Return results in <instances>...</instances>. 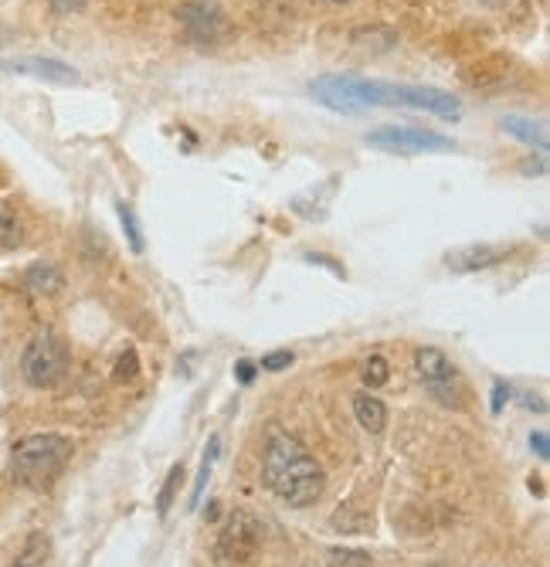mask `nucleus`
<instances>
[{
    "label": "nucleus",
    "instance_id": "39448f33",
    "mask_svg": "<svg viewBox=\"0 0 550 567\" xmlns=\"http://www.w3.org/2000/svg\"><path fill=\"white\" fill-rule=\"evenodd\" d=\"M259 544L262 523L245 510L231 513V520L214 540V567H252L255 557H259Z\"/></svg>",
    "mask_w": 550,
    "mask_h": 567
},
{
    "label": "nucleus",
    "instance_id": "9d476101",
    "mask_svg": "<svg viewBox=\"0 0 550 567\" xmlns=\"http://www.w3.org/2000/svg\"><path fill=\"white\" fill-rule=\"evenodd\" d=\"M415 367H418V377L421 381L428 384V388H442L445 381H452L455 377V367H452V360L442 354V350H435V347H421L418 354H415Z\"/></svg>",
    "mask_w": 550,
    "mask_h": 567
},
{
    "label": "nucleus",
    "instance_id": "412c9836",
    "mask_svg": "<svg viewBox=\"0 0 550 567\" xmlns=\"http://www.w3.org/2000/svg\"><path fill=\"white\" fill-rule=\"evenodd\" d=\"M136 371H140V357H136V350H126L116 364V381H133Z\"/></svg>",
    "mask_w": 550,
    "mask_h": 567
},
{
    "label": "nucleus",
    "instance_id": "0eeeda50",
    "mask_svg": "<svg viewBox=\"0 0 550 567\" xmlns=\"http://www.w3.org/2000/svg\"><path fill=\"white\" fill-rule=\"evenodd\" d=\"M177 21L187 28L191 41H201V45H218V41L225 38V17H221L218 7L187 4L177 11Z\"/></svg>",
    "mask_w": 550,
    "mask_h": 567
},
{
    "label": "nucleus",
    "instance_id": "7ed1b4c3",
    "mask_svg": "<svg viewBox=\"0 0 550 567\" xmlns=\"http://www.w3.org/2000/svg\"><path fill=\"white\" fill-rule=\"evenodd\" d=\"M72 459V438L58 432H38L28 435L14 445L11 452V469L17 483L31 489H45L58 479V472L65 469V462Z\"/></svg>",
    "mask_w": 550,
    "mask_h": 567
},
{
    "label": "nucleus",
    "instance_id": "423d86ee",
    "mask_svg": "<svg viewBox=\"0 0 550 567\" xmlns=\"http://www.w3.org/2000/svg\"><path fill=\"white\" fill-rule=\"evenodd\" d=\"M377 150L391 153H425V150H455V143L442 133L415 130V126H384V130H371L364 136Z\"/></svg>",
    "mask_w": 550,
    "mask_h": 567
},
{
    "label": "nucleus",
    "instance_id": "b1692460",
    "mask_svg": "<svg viewBox=\"0 0 550 567\" xmlns=\"http://www.w3.org/2000/svg\"><path fill=\"white\" fill-rule=\"evenodd\" d=\"M506 401H510V384H503V381H500V384H496V388H493V415H500Z\"/></svg>",
    "mask_w": 550,
    "mask_h": 567
},
{
    "label": "nucleus",
    "instance_id": "9b49d317",
    "mask_svg": "<svg viewBox=\"0 0 550 567\" xmlns=\"http://www.w3.org/2000/svg\"><path fill=\"white\" fill-rule=\"evenodd\" d=\"M24 286H28L34 296H58L65 286V272L58 269L55 262H38L28 269V276H24Z\"/></svg>",
    "mask_w": 550,
    "mask_h": 567
},
{
    "label": "nucleus",
    "instance_id": "f03ea898",
    "mask_svg": "<svg viewBox=\"0 0 550 567\" xmlns=\"http://www.w3.org/2000/svg\"><path fill=\"white\" fill-rule=\"evenodd\" d=\"M262 479L282 503L296 506V510L320 500L326 486L320 462L306 452V445L299 438H292L286 432L269 435L262 459Z\"/></svg>",
    "mask_w": 550,
    "mask_h": 567
},
{
    "label": "nucleus",
    "instance_id": "6ab92c4d",
    "mask_svg": "<svg viewBox=\"0 0 550 567\" xmlns=\"http://www.w3.org/2000/svg\"><path fill=\"white\" fill-rule=\"evenodd\" d=\"M21 242V225H17L14 211L0 201V245H17Z\"/></svg>",
    "mask_w": 550,
    "mask_h": 567
},
{
    "label": "nucleus",
    "instance_id": "ddd939ff",
    "mask_svg": "<svg viewBox=\"0 0 550 567\" xmlns=\"http://www.w3.org/2000/svg\"><path fill=\"white\" fill-rule=\"evenodd\" d=\"M503 130L510 136H517V140H523L527 146H534L537 153L547 150V130L540 123H534V119H523V116H506L503 119Z\"/></svg>",
    "mask_w": 550,
    "mask_h": 567
},
{
    "label": "nucleus",
    "instance_id": "6e6552de",
    "mask_svg": "<svg viewBox=\"0 0 550 567\" xmlns=\"http://www.w3.org/2000/svg\"><path fill=\"white\" fill-rule=\"evenodd\" d=\"M7 72L17 75H34V79H45L55 85H79V72L72 65L58 62V58H41V55H24V58H7Z\"/></svg>",
    "mask_w": 550,
    "mask_h": 567
},
{
    "label": "nucleus",
    "instance_id": "4468645a",
    "mask_svg": "<svg viewBox=\"0 0 550 567\" xmlns=\"http://www.w3.org/2000/svg\"><path fill=\"white\" fill-rule=\"evenodd\" d=\"M48 554H51L48 537L41 534V530H34V534L28 537V544H24L21 557L14 561V567H45L48 564Z\"/></svg>",
    "mask_w": 550,
    "mask_h": 567
},
{
    "label": "nucleus",
    "instance_id": "f257e3e1",
    "mask_svg": "<svg viewBox=\"0 0 550 567\" xmlns=\"http://www.w3.org/2000/svg\"><path fill=\"white\" fill-rule=\"evenodd\" d=\"M309 92L320 106L333 113H360L367 106H405V109H425V113L459 119L462 102L442 89L428 85H394V82H374L357 79V75H320L309 82Z\"/></svg>",
    "mask_w": 550,
    "mask_h": 567
},
{
    "label": "nucleus",
    "instance_id": "2eb2a0df",
    "mask_svg": "<svg viewBox=\"0 0 550 567\" xmlns=\"http://www.w3.org/2000/svg\"><path fill=\"white\" fill-rule=\"evenodd\" d=\"M218 455H221V438H218V435H211V442H208V452H204V459H201V472H197V479H194L191 510H197V503H201V496H204V486H208V479H211V469H214V462H218Z\"/></svg>",
    "mask_w": 550,
    "mask_h": 567
},
{
    "label": "nucleus",
    "instance_id": "aec40b11",
    "mask_svg": "<svg viewBox=\"0 0 550 567\" xmlns=\"http://www.w3.org/2000/svg\"><path fill=\"white\" fill-rule=\"evenodd\" d=\"M326 567H371V554L367 551H343V547H337V551H330V564Z\"/></svg>",
    "mask_w": 550,
    "mask_h": 567
},
{
    "label": "nucleus",
    "instance_id": "5701e85b",
    "mask_svg": "<svg viewBox=\"0 0 550 567\" xmlns=\"http://www.w3.org/2000/svg\"><path fill=\"white\" fill-rule=\"evenodd\" d=\"M85 4H89V0H48V7L55 14H79Z\"/></svg>",
    "mask_w": 550,
    "mask_h": 567
},
{
    "label": "nucleus",
    "instance_id": "393cba45",
    "mask_svg": "<svg viewBox=\"0 0 550 567\" xmlns=\"http://www.w3.org/2000/svg\"><path fill=\"white\" fill-rule=\"evenodd\" d=\"M530 449H534L540 459H547V455H550V438H547V432H534V435H530Z\"/></svg>",
    "mask_w": 550,
    "mask_h": 567
},
{
    "label": "nucleus",
    "instance_id": "dca6fc26",
    "mask_svg": "<svg viewBox=\"0 0 550 567\" xmlns=\"http://www.w3.org/2000/svg\"><path fill=\"white\" fill-rule=\"evenodd\" d=\"M180 483H184V466L177 462V466H170L167 479H163V486L157 493V513H160V517H167V513H170V506H174V500H177Z\"/></svg>",
    "mask_w": 550,
    "mask_h": 567
},
{
    "label": "nucleus",
    "instance_id": "4be33fe9",
    "mask_svg": "<svg viewBox=\"0 0 550 567\" xmlns=\"http://www.w3.org/2000/svg\"><path fill=\"white\" fill-rule=\"evenodd\" d=\"M292 364V350H272V354H265L262 357V371H286V367Z\"/></svg>",
    "mask_w": 550,
    "mask_h": 567
},
{
    "label": "nucleus",
    "instance_id": "1a4fd4ad",
    "mask_svg": "<svg viewBox=\"0 0 550 567\" xmlns=\"http://www.w3.org/2000/svg\"><path fill=\"white\" fill-rule=\"evenodd\" d=\"M506 259V248L496 245H466V248H455V252L445 255V265L452 272H479L489 269V265H500Z\"/></svg>",
    "mask_w": 550,
    "mask_h": 567
},
{
    "label": "nucleus",
    "instance_id": "f3484780",
    "mask_svg": "<svg viewBox=\"0 0 550 567\" xmlns=\"http://www.w3.org/2000/svg\"><path fill=\"white\" fill-rule=\"evenodd\" d=\"M116 211H119V221H123V228H126V238H130V248L140 255L143 252V235H140V221H136L133 208L126 201H116Z\"/></svg>",
    "mask_w": 550,
    "mask_h": 567
},
{
    "label": "nucleus",
    "instance_id": "20e7f679",
    "mask_svg": "<svg viewBox=\"0 0 550 567\" xmlns=\"http://www.w3.org/2000/svg\"><path fill=\"white\" fill-rule=\"evenodd\" d=\"M68 371V343L55 330L34 333V340L21 354V374L31 388H55Z\"/></svg>",
    "mask_w": 550,
    "mask_h": 567
},
{
    "label": "nucleus",
    "instance_id": "f8f14e48",
    "mask_svg": "<svg viewBox=\"0 0 550 567\" xmlns=\"http://www.w3.org/2000/svg\"><path fill=\"white\" fill-rule=\"evenodd\" d=\"M354 418L360 422L364 432H384V425H388V408H384L381 398H374V394H357L354 398Z\"/></svg>",
    "mask_w": 550,
    "mask_h": 567
},
{
    "label": "nucleus",
    "instance_id": "a878e982",
    "mask_svg": "<svg viewBox=\"0 0 550 567\" xmlns=\"http://www.w3.org/2000/svg\"><path fill=\"white\" fill-rule=\"evenodd\" d=\"M235 377L242 384H252L255 381V364H252V360H238V364H235Z\"/></svg>",
    "mask_w": 550,
    "mask_h": 567
},
{
    "label": "nucleus",
    "instance_id": "bb28decb",
    "mask_svg": "<svg viewBox=\"0 0 550 567\" xmlns=\"http://www.w3.org/2000/svg\"><path fill=\"white\" fill-rule=\"evenodd\" d=\"M333 4H343V0H333Z\"/></svg>",
    "mask_w": 550,
    "mask_h": 567
},
{
    "label": "nucleus",
    "instance_id": "a211bd4d",
    "mask_svg": "<svg viewBox=\"0 0 550 567\" xmlns=\"http://www.w3.org/2000/svg\"><path fill=\"white\" fill-rule=\"evenodd\" d=\"M360 374H364L367 388H384V384H388V377H391V367H388V360H384V357H371Z\"/></svg>",
    "mask_w": 550,
    "mask_h": 567
}]
</instances>
